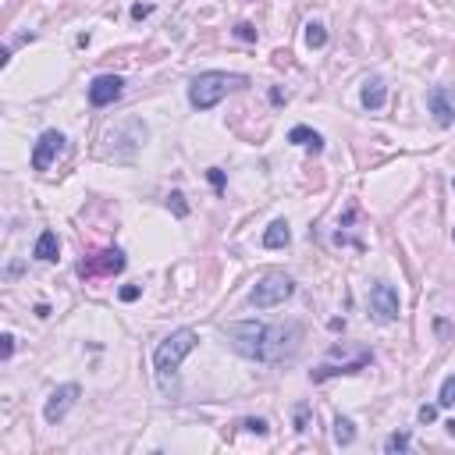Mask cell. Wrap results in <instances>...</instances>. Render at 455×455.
<instances>
[{
  "label": "cell",
  "mask_w": 455,
  "mask_h": 455,
  "mask_svg": "<svg viewBox=\"0 0 455 455\" xmlns=\"http://www.w3.org/2000/svg\"><path fill=\"white\" fill-rule=\"evenodd\" d=\"M121 93H125V79L121 75H96L93 86H89V103L93 107H111Z\"/></svg>",
  "instance_id": "cell-9"
},
{
  "label": "cell",
  "mask_w": 455,
  "mask_h": 455,
  "mask_svg": "<svg viewBox=\"0 0 455 455\" xmlns=\"http://www.w3.org/2000/svg\"><path fill=\"white\" fill-rule=\"evenodd\" d=\"M79 395H82L79 384H61V388H54L50 398H47V405H43V420H47V423H61V420L68 416V409L79 402Z\"/></svg>",
  "instance_id": "cell-7"
},
{
  "label": "cell",
  "mask_w": 455,
  "mask_h": 455,
  "mask_svg": "<svg viewBox=\"0 0 455 455\" xmlns=\"http://www.w3.org/2000/svg\"><path fill=\"white\" fill-rule=\"evenodd\" d=\"M150 11H153L150 4H135V8H132V18H146Z\"/></svg>",
  "instance_id": "cell-28"
},
{
  "label": "cell",
  "mask_w": 455,
  "mask_h": 455,
  "mask_svg": "<svg viewBox=\"0 0 455 455\" xmlns=\"http://www.w3.org/2000/svg\"><path fill=\"white\" fill-rule=\"evenodd\" d=\"M292 292H296V281H292L288 274H281V271H271V274H264V278L253 285L249 303H253L257 310H274V306H281L285 299H292Z\"/></svg>",
  "instance_id": "cell-5"
},
{
  "label": "cell",
  "mask_w": 455,
  "mask_h": 455,
  "mask_svg": "<svg viewBox=\"0 0 455 455\" xmlns=\"http://www.w3.org/2000/svg\"><path fill=\"white\" fill-rule=\"evenodd\" d=\"M441 405H455V377H448L444 384H441V398H437Z\"/></svg>",
  "instance_id": "cell-21"
},
{
  "label": "cell",
  "mask_w": 455,
  "mask_h": 455,
  "mask_svg": "<svg viewBox=\"0 0 455 455\" xmlns=\"http://www.w3.org/2000/svg\"><path fill=\"white\" fill-rule=\"evenodd\" d=\"M352 441H356V423H352L349 416H338V420H335V444L349 448Z\"/></svg>",
  "instance_id": "cell-17"
},
{
  "label": "cell",
  "mask_w": 455,
  "mask_h": 455,
  "mask_svg": "<svg viewBox=\"0 0 455 455\" xmlns=\"http://www.w3.org/2000/svg\"><path fill=\"white\" fill-rule=\"evenodd\" d=\"M451 185H455V181H451Z\"/></svg>",
  "instance_id": "cell-32"
},
{
  "label": "cell",
  "mask_w": 455,
  "mask_h": 455,
  "mask_svg": "<svg viewBox=\"0 0 455 455\" xmlns=\"http://www.w3.org/2000/svg\"><path fill=\"white\" fill-rule=\"evenodd\" d=\"M292 242V232H288V220H274L267 232H264V246L267 249H285Z\"/></svg>",
  "instance_id": "cell-15"
},
{
  "label": "cell",
  "mask_w": 455,
  "mask_h": 455,
  "mask_svg": "<svg viewBox=\"0 0 455 455\" xmlns=\"http://www.w3.org/2000/svg\"><path fill=\"white\" fill-rule=\"evenodd\" d=\"M139 296H142V288H139V285H125V288H121V303H135Z\"/></svg>",
  "instance_id": "cell-24"
},
{
  "label": "cell",
  "mask_w": 455,
  "mask_h": 455,
  "mask_svg": "<svg viewBox=\"0 0 455 455\" xmlns=\"http://www.w3.org/2000/svg\"><path fill=\"white\" fill-rule=\"evenodd\" d=\"M150 139V128H146V121L142 118H125V121H118V125H111L107 132H103V150H107V157H114V160H132L139 150H142V142Z\"/></svg>",
  "instance_id": "cell-4"
},
{
  "label": "cell",
  "mask_w": 455,
  "mask_h": 455,
  "mask_svg": "<svg viewBox=\"0 0 455 455\" xmlns=\"http://www.w3.org/2000/svg\"><path fill=\"white\" fill-rule=\"evenodd\" d=\"M96 271H103V274H118V271H125V253L121 249H107V253H100V260L96 264H82V274H96Z\"/></svg>",
  "instance_id": "cell-12"
},
{
  "label": "cell",
  "mask_w": 455,
  "mask_h": 455,
  "mask_svg": "<svg viewBox=\"0 0 455 455\" xmlns=\"http://www.w3.org/2000/svg\"><path fill=\"white\" fill-rule=\"evenodd\" d=\"M398 288L395 285H388V281H377L373 288H370V313H373V320L377 324H395L398 320Z\"/></svg>",
  "instance_id": "cell-6"
},
{
  "label": "cell",
  "mask_w": 455,
  "mask_h": 455,
  "mask_svg": "<svg viewBox=\"0 0 455 455\" xmlns=\"http://www.w3.org/2000/svg\"><path fill=\"white\" fill-rule=\"evenodd\" d=\"M196 345H199V335H196L192 327H178V331H171V335L157 345V352H153V370H157V381H160L164 391L171 388V381L178 377V370H181V363H185V356H189Z\"/></svg>",
  "instance_id": "cell-2"
},
{
  "label": "cell",
  "mask_w": 455,
  "mask_h": 455,
  "mask_svg": "<svg viewBox=\"0 0 455 455\" xmlns=\"http://www.w3.org/2000/svg\"><path fill=\"white\" fill-rule=\"evenodd\" d=\"M210 181H213L217 189H224V171H217V167H213V171H210Z\"/></svg>",
  "instance_id": "cell-29"
},
{
  "label": "cell",
  "mask_w": 455,
  "mask_h": 455,
  "mask_svg": "<svg viewBox=\"0 0 455 455\" xmlns=\"http://www.w3.org/2000/svg\"><path fill=\"white\" fill-rule=\"evenodd\" d=\"M416 416H420V423H434L437 420V405H420Z\"/></svg>",
  "instance_id": "cell-25"
},
{
  "label": "cell",
  "mask_w": 455,
  "mask_h": 455,
  "mask_svg": "<svg viewBox=\"0 0 455 455\" xmlns=\"http://www.w3.org/2000/svg\"><path fill=\"white\" fill-rule=\"evenodd\" d=\"M288 142H296V146H306L310 153H320V150H324V139H320V132H313V128H306V125H296V128L288 132Z\"/></svg>",
  "instance_id": "cell-14"
},
{
  "label": "cell",
  "mask_w": 455,
  "mask_h": 455,
  "mask_svg": "<svg viewBox=\"0 0 455 455\" xmlns=\"http://www.w3.org/2000/svg\"><path fill=\"white\" fill-rule=\"evenodd\" d=\"M64 150V135L57 128H47L40 139H36V150H33V167L36 171H50V164L61 157Z\"/></svg>",
  "instance_id": "cell-8"
},
{
  "label": "cell",
  "mask_w": 455,
  "mask_h": 455,
  "mask_svg": "<svg viewBox=\"0 0 455 455\" xmlns=\"http://www.w3.org/2000/svg\"><path fill=\"white\" fill-rule=\"evenodd\" d=\"M235 86H246V79L242 75H228V72H203V75H196L189 82V103L196 111H210L228 96V89H235Z\"/></svg>",
  "instance_id": "cell-3"
},
{
  "label": "cell",
  "mask_w": 455,
  "mask_h": 455,
  "mask_svg": "<svg viewBox=\"0 0 455 455\" xmlns=\"http://www.w3.org/2000/svg\"><path fill=\"white\" fill-rule=\"evenodd\" d=\"M444 427H448V434H451V437H455V420H448V423H444Z\"/></svg>",
  "instance_id": "cell-30"
},
{
  "label": "cell",
  "mask_w": 455,
  "mask_h": 455,
  "mask_svg": "<svg viewBox=\"0 0 455 455\" xmlns=\"http://www.w3.org/2000/svg\"><path fill=\"white\" fill-rule=\"evenodd\" d=\"M359 100H363V107H366V111H381V107H384V100H388V86H384V79H366V82H363V89H359Z\"/></svg>",
  "instance_id": "cell-11"
},
{
  "label": "cell",
  "mask_w": 455,
  "mask_h": 455,
  "mask_svg": "<svg viewBox=\"0 0 455 455\" xmlns=\"http://www.w3.org/2000/svg\"><path fill=\"white\" fill-rule=\"evenodd\" d=\"M306 43H310L313 50L327 47V29H324L320 22H310V26H306Z\"/></svg>",
  "instance_id": "cell-18"
},
{
  "label": "cell",
  "mask_w": 455,
  "mask_h": 455,
  "mask_svg": "<svg viewBox=\"0 0 455 455\" xmlns=\"http://www.w3.org/2000/svg\"><path fill=\"white\" fill-rule=\"evenodd\" d=\"M242 427H246V430H253V434H267V420H260V416H257V420H253V416H249V420H242Z\"/></svg>",
  "instance_id": "cell-23"
},
{
  "label": "cell",
  "mask_w": 455,
  "mask_h": 455,
  "mask_svg": "<svg viewBox=\"0 0 455 455\" xmlns=\"http://www.w3.org/2000/svg\"><path fill=\"white\" fill-rule=\"evenodd\" d=\"M409 444H412V437L402 430V434H391V437L384 441V451H388V455H395V451H405Z\"/></svg>",
  "instance_id": "cell-19"
},
{
  "label": "cell",
  "mask_w": 455,
  "mask_h": 455,
  "mask_svg": "<svg viewBox=\"0 0 455 455\" xmlns=\"http://www.w3.org/2000/svg\"><path fill=\"white\" fill-rule=\"evenodd\" d=\"M11 352H15V335H0V356L11 359Z\"/></svg>",
  "instance_id": "cell-22"
},
{
  "label": "cell",
  "mask_w": 455,
  "mask_h": 455,
  "mask_svg": "<svg viewBox=\"0 0 455 455\" xmlns=\"http://www.w3.org/2000/svg\"><path fill=\"white\" fill-rule=\"evenodd\" d=\"M57 249H61L57 235H54V232H43V235L36 239V246H33V257L43 260V264H50V260H57Z\"/></svg>",
  "instance_id": "cell-16"
},
{
  "label": "cell",
  "mask_w": 455,
  "mask_h": 455,
  "mask_svg": "<svg viewBox=\"0 0 455 455\" xmlns=\"http://www.w3.org/2000/svg\"><path fill=\"white\" fill-rule=\"evenodd\" d=\"M427 107H430V114H434V121H437L441 128H448V125L455 121V107H451V100H448L444 89H430V93H427Z\"/></svg>",
  "instance_id": "cell-10"
},
{
  "label": "cell",
  "mask_w": 455,
  "mask_h": 455,
  "mask_svg": "<svg viewBox=\"0 0 455 455\" xmlns=\"http://www.w3.org/2000/svg\"><path fill=\"white\" fill-rule=\"evenodd\" d=\"M451 235H455V232H451Z\"/></svg>",
  "instance_id": "cell-31"
},
{
  "label": "cell",
  "mask_w": 455,
  "mask_h": 455,
  "mask_svg": "<svg viewBox=\"0 0 455 455\" xmlns=\"http://www.w3.org/2000/svg\"><path fill=\"white\" fill-rule=\"evenodd\" d=\"M306 420H310V405H296V430H306Z\"/></svg>",
  "instance_id": "cell-26"
},
{
  "label": "cell",
  "mask_w": 455,
  "mask_h": 455,
  "mask_svg": "<svg viewBox=\"0 0 455 455\" xmlns=\"http://www.w3.org/2000/svg\"><path fill=\"white\" fill-rule=\"evenodd\" d=\"M224 338L232 342V349L246 359L257 363H285L299 352V324H264V320H232L224 324Z\"/></svg>",
  "instance_id": "cell-1"
},
{
  "label": "cell",
  "mask_w": 455,
  "mask_h": 455,
  "mask_svg": "<svg viewBox=\"0 0 455 455\" xmlns=\"http://www.w3.org/2000/svg\"><path fill=\"white\" fill-rule=\"evenodd\" d=\"M235 36H239V40H257V29H253L249 22H242V26L235 29Z\"/></svg>",
  "instance_id": "cell-27"
},
{
  "label": "cell",
  "mask_w": 455,
  "mask_h": 455,
  "mask_svg": "<svg viewBox=\"0 0 455 455\" xmlns=\"http://www.w3.org/2000/svg\"><path fill=\"white\" fill-rule=\"evenodd\" d=\"M370 363H373V356L363 352L359 359H352V363H345V366H320V370H313V381H327V377H338V373H359V370L370 366Z\"/></svg>",
  "instance_id": "cell-13"
},
{
  "label": "cell",
  "mask_w": 455,
  "mask_h": 455,
  "mask_svg": "<svg viewBox=\"0 0 455 455\" xmlns=\"http://www.w3.org/2000/svg\"><path fill=\"white\" fill-rule=\"evenodd\" d=\"M167 206L174 210V217H185V213H189V206H185V196H181V192H171V196H167Z\"/></svg>",
  "instance_id": "cell-20"
}]
</instances>
